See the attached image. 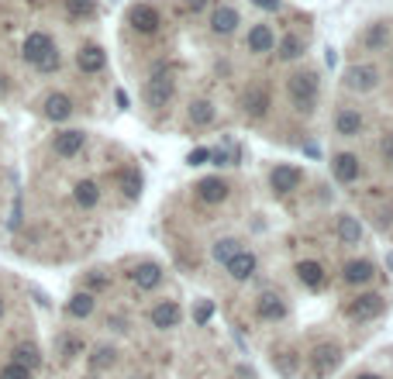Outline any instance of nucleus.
<instances>
[{
    "mask_svg": "<svg viewBox=\"0 0 393 379\" xmlns=\"http://www.w3.org/2000/svg\"><path fill=\"white\" fill-rule=\"evenodd\" d=\"M286 97H290V104H293V110L297 114H314V107H318V76L314 73H293L290 80H286Z\"/></svg>",
    "mask_w": 393,
    "mask_h": 379,
    "instance_id": "1",
    "label": "nucleus"
},
{
    "mask_svg": "<svg viewBox=\"0 0 393 379\" xmlns=\"http://www.w3.org/2000/svg\"><path fill=\"white\" fill-rule=\"evenodd\" d=\"M24 62H31V66H38L42 73H52L59 69V52H56V42L45 35V31H31L28 38H24Z\"/></svg>",
    "mask_w": 393,
    "mask_h": 379,
    "instance_id": "2",
    "label": "nucleus"
},
{
    "mask_svg": "<svg viewBox=\"0 0 393 379\" xmlns=\"http://www.w3.org/2000/svg\"><path fill=\"white\" fill-rule=\"evenodd\" d=\"M341 359H345V348L332 341V338H325V341H318L314 348H311V355H307V362H311V376L325 379L332 376L338 366H341Z\"/></svg>",
    "mask_w": 393,
    "mask_h": 379,
    "instance_id": "3",
    "label": "nucleus"
},
{
    "mask_svg": "<svg viewBox=\"0 0 393 379\" xmlns=\"http://www.w3.org/2000/svg\"><path fill=\"white\" fill-rule=\"evenodd\" d=\"M387 311V297L383 293H359V297H352L345 307H341V314L348 318V321H373V318H380Z\"/></svg>",
    "mask_w": 393,
    "mask_h": 379,
    "instance_id": "4",
    "label": "nucleus"
},
{
    "mask_svg": "<svg viewBox=\"0 0 393 379\" xmlns=\"http://www.w3.org/2000/svg\"><path fill=\"white\" fill-rule=\"evenodd\" d=\"M172 94H176V80L169 76V73H156L149 83H145V90H142V97H145V104L152 110H163L169 107V101H172Z\"/></svg>",
    "mask_w": 393,
    "mask_h": 379,
    "instance_id": "5",
    "label": "nucleus"
},
{
    "mask_svg": "<svg viewBox=\"0 0 393 379\" xmlns=\"http://www.w3.org/2000/svg\"><path fill=\"white\" fill-rule=\"evenodd\" d=\"M286 314H290V307H286V300H283L280 293L262 290V293L255 297V318H259V321L280 325V321H286Z\"/></svg>",
    "mask_w": 393,
    "mask_h": 379,
    "instance_id": "6",
    "label": "nucleus"
},
{
    "mask_svg": "<svg viewBox=\"0 0 393 379\" xmlns=\"http://www.w3.org/2000/svg\"><path fill=\"white\" fill-rule=\"evenodd\" d=\"M341 83L348 90H355V94H369V90H376L380 73H376V66H348L345 76H341Z\"/></svg>",
    "mask_w": 393,
    "mask_h": 379,
    "instance_id": "7",
    "label": "nucleus"
},
{
    "mask_svg": "<svg viewBox=\"0 0 393 379\" xmlns=\"http://www.w3.org/2000/svg\"><path fill=\"white\" fill-rule=\"evenodd\" d=\"M179 321H183V311H179L176 300H159L149 311V325L156 327V331H172V327H179Z\"/></svg>",
    "mask_w": 393,
    "mask_h": 379,
    "instance_id": "8",
    "label": "nucleus"
},
{
    "mask_svg": "<svg viewBox=\"0 0 393 379\" xmlns=\"http://www.w3.org/2000/svg\"><path fill=\"white\" fill-rule=\"evenodd\" d=\"M128 24L138 31V35H156L159 31V10L152 3H135L128 10Z\"/></svg>",
    "mask_w": 393,
    "mask_h": 379,
    "instance_id": "9",
    "label": "nucleus"
},
{
    "mask_svg": "<svg viewBox=\"0 0 393 379\" xmlns=\"http://www.w3.org/2000/svg\"><path fill=\"white\" fill-rule=\"evenodd\" d=\"M242 107L249 117H266L269 114V90L266 83H249L245 94H242Z\"/></svg>",
    "mask_w": 393,
    "mask_h": 379,
    "instance_id": "10",
    "label": "nucleus"
},
{
    "mask_svg": "<svg viewBox=\"0 0 393 379\" xmlns=\"http://www.w3.org/2000/svg\"><path fill=\"white\" fill-rule=\"evenodd\" d=\"M225 269H228V276L235 279V283H245V279H252L255 276V269H259V259L252 255V252H235L231 259L225 262Z\"/></svg>",
    "mask_w": 393,
    "mask_h": 379,
    "instance_id": "11",
    "label": "nucleus"
},
{
    "mask_svg": "<svg viewBox=\"0 0 393 379\" xmlns=\"http://www.w3.org/2000/svg\"><path fill=\"white\" fill-rule=\"evenodd\" d=\"M373 276H376V266H373L369 259H348V262L341 266V283H348V286L373 283Z\"/></svg>",
    "mask_w": 393,
    "mask_h": 379,
    "instance_id": "12",
    "label": "nucleus"
},
{
    "mask_svg": "<svg viewBox=\"0 0 393 379\" xmlns=\"http://www.w3.org/2000/svg\"><path fill=\"white\" fill-rule=\"evenodd\" d=\"M83 142H87V131L69 128V131H59L56 142H52V149H56V156H62V159H73V156L83 149Z\"/></svg>",
    "mask_w": 393,
    "mask_h": 379,
    "instance_id": "13",
    "label": "nucleus"
},
{
    "mask_svg": "<svg viewBox=\"0 0 393 379\" xmlns=\"http://www.w3.org/2000/svg\"><path fill=\"white\" fill-rule=\"evenodd\" d=\"M297 279H300L307 290H325V283H328L325 266H321L318 259H304V262H297Z\"/></svg>",
    "mask_w": 393,
    "mask_h": 379,
    "instance_id": "14",
    "label": "nucleus"
},
{
    "mask_svg": "<svg viewBox=\"0 0 393 379\" xmlns=\"http://www.w3.org/2000/svg\"><path fill=\"white\" fill-rule=\"evenodd\" d=\"M128 276H131V283H135L138 290H156V286L163 283V266H159V262H138Z\"/></svg>",
    "mask_w": 393,
    "mask_h": 379,
    "instance_id": "15",
    "label": "nucleus"
},
{
    "mask_svg": "<svg viewBox=\"0 0 393 379\" xmlns=\"http://www.w3.org/2000/svg\"><path fill=\"white\" fill-rule=\"evenodd\" d=\"M335 131L341 138H355V135H362V114L355 107H341L335 114Z\"/></svg>",
    "mask_w": 393,
    "mask_h": 379,
    "instance_id": "16",
    "label": "nucleus"
},
{
    "mask_svg": "<svg viewBox=\"0 0 393 379\" xmlns=\"http://www.w3.org/2000/svg\"><path fill=\"white\" fill-rule=\"evenodd\" d=\"M297 183H300V169H297V165H273L269 186H273L276 193H290Z\"/></svg>",
    "mask_w": 393,
    "mask_h": 379,
    "instance_id": "17",
    "label": "nucleus"
},
{
    "mask_svg": "<svg viewBox=\"0 0 393 379\" xmlns=\"http://www.w3.org/2000/svg\"><path fill=\"white\" fill-rule=\"evenodd\" d=\"M228 190H231V186H228L221 176H211V179H200V183H197V197H200L204 204H221L228 197Z\"/></svg>",
    "mask_w": 393,
    "mask_h": 379,
    "instance_id": "18",
    "label": "nucleus"
},
{
    "mask_svg": "<svg viewBox=\"0 0 393 379\" xmlns=\"http://www.w3.org/2000/svg\"><path fill=\"white\" fill-rule=\"evenodd\" d=\"M332 172H335L338 183H352V179H359V156H352V152H338L335 159H332Z\"/></svg>",
    "mask_w": 393,
    "mask_h": 379,
    "instance_id": "19",
    "label": "nucleus"
},
{
    "mask_svg": "<svg viewBox=\"0 0 393 379\" xmlns=\"http://www.w3.org/2000/svg\"><path fill=\"white\" fill-rule=\"evenodd\" d=\"M94 311H97V297H94L90 290H83V293L69 297V304H66V314H69V318H76V321H87Z\"/></svg>",
    "mask_w": 393,
    "mask_h": 379,
    "instance_id": "20",
    "label": "nucleus"
},
{
    "mask_svg": "<svg viewBox=\"0 0 393 379\" xmlns=\"http://www.w3.org/2000/svg\"><path fill=\"white\" fill-rule=\"evenodd\" d=\"M42 110H45L49 121H69V117H73V101H69L66 94H49L45 104H42Z\"/></svg>",
    "mask_w": 393,
    "mask_h": 379,
    "instance_id": "21",
    "label": "nucleus"
},
{
    "mask_svg": "<svg viewBox=\"0 0 393 379\" xmlns=\"http://www.w3.org/2000/svg\"><path fill=\"white\" fill-rule=\"evenodd\" d=\"M235 28H238V10H235V7H214V14H211V31H214V35H235Z\"/></svg>",
    "mask_w": 393,
    "mask_h": 379,
    "instance_id": "22",
    "label": "nucleus"
},
{
    "mask_svg": "<svg viewBox=\"0 0 393 379\" xmlns=\"http://www.w3.org/2000/svg\"><path fill=\"white\" fill-rule=\"evenodd\" d=\"M104 62H107V55H104L101 45H83V49L76 52V66H80L83 73H101Z\"/></svg>",
    "mask_w": 393,
    "mask_h": 379,
    "instance_id": "23",
    "label": "nucleus"
},
{
    "mask_svg": "<svg viewBox=\"0 0 393 379\" xmlns=\"http://www.w3.org/2000/svg\"><path fill=\"white\" fill-rule=\"evenodd\" d=\"M73 200H76L83 211H90V207H97V204H101V186H97L94 179H80V183H76V190H73Z\"/></svg>",
    "mask_w": 393,
    "mask_h": 379,
    "instance_id": "24",
    "label": "nucleus"
},
{
    "mask_svg": "<svg viewBox=\"0 0 393 379\" xmlns=\"http://www.w3.org/2000/svg\"><path fill=\"white\" fill-rule=\"evenodd\" d=\"M335 231H338V238H341L345 245H359V241H362V224H359V217H352V214L338 217Z\"/></svg>",
    "mask_w": 393,
    "mask_h": 379,
    "instance_id": "25",
    "label": "nucleus"
},
{
    "mask_svg": "<svg viewBox=\"0 0 393 379\" xmlns=\"http://www.w3.org/2000/svg\"><path fill=\"white\" fill-rule=\"evenodd\" d=\"M249 49L255 55L269 52V49H273V28H269V24H255V28L249 31Z\"/></svg>",
    "mask_w": 393,
    "mask_h": 379,
    "instance_id": "26",
    "label": "nucleus"
},
{
    "mask_svg": "<svg viewBox=\"0 0 393 379\" xmlns=\"http://www.w3.org/2000/svg\"><path fill=\"white\" fill-rule=\"evenodd\" d=\"M186 114H190V121H193V124H200V128L214 124V117H218V110H214L211 101H193V104L186 107Z\"/></svg>",
    "mask_w": 393,
    "mask_h": 379,
    "instance_id": "27",
    "label": "nucleus"
},
{
    "mask_svg": "<svg viewBox=\"0 0 393 379\" xmlns=\"http://www.w3.org/2000/svg\"><path fill=\"white\" fill-rule=\"evenodd\" d=\"M10 355H14L10 362H17V366H24V369H38V366H42V352H38L35 345H17Z\"/></svg>",
    "mask_w": 393,
    "mask_h": 379,
    "instance_id": "28",
    "label": "nucleus"
},
{
    "mask_svg": "<svg viewBox=\"0 0 393 379\" xmlns=\"http://www.w3.org/2000/svg\"><path fill=\"white\" fill-rule=\"evenodd\" d=\"M387 42H390V28H387V24H373V28H366V35H362V45L373 49V52H380Z\"/></svg>",
    "mask_w": 393,
    "mask_h": 379,
    "instance_id": "29",
    "label": "nucleus"
},
{
    "mask_svg": "<svg viewBox=\"0 0 393 379\" xmlns=\"http://www.w3.org/2000/svg\"><path fill=\"white\" fill-rule=\"evenodd\" d=\"M114 362H117V348H111V345H101V348H94V355H90V366H94V369H107Z\"/></svg>",
    "mask_w": 393,
    "mask_h": 379,
    "instance_id": "30",
    "label": "nucleus"
},
{
    "mask_svg": "<svg viewBox=\"0 0 393 379\" xmlns=\"http://www.w3.org/2000/svg\"><path fill=\"white\" fill-rule=\"evenodd\" d=\"M300 55H304V42H300L297 35H286L280 42V59L290 62V59H300Z\"/></svg>",
    "mask_w": 393,
    "mask_h": 379,
    "instance_id": "31",
    "label": "nucleus"
},
{
    "mask_svg": "<svg viewBox=\"0 0 393 379\" xmlns=\"http://www.w3.org/2000/svg\"><path fill=\"white\" fill-rule=\"evenodd\" d=\"M94 10H97L94 0H66V14L69 17H90Z\"/></svg>",
    "mask_w": 393,
    "mask_h": 379,
    "instance_id": "32",
    "label": "nucleus"
},
{
    "mask_svg": "<svg viewBox=\"0 0 393 379\" xmlns=\"http://www.w3.org/2000/svg\"><path fill=\"white\" fill-rule=\"evenodd\" d=\"M238 245H242L238 238H221V241L214 245V259H218V262H228V259H231L235 252H242Z\"/></svg>",
    "mask_w": 393,
    "mask_h": 379,
    "instance_id": "33",
    "label": "nucleus"
},
{
    "mask_svg": "<svg viewBox=\"0 0 393 379\" xmlns=\"http://www.w3.org/2000/svg\"><path fill=\"white\" fill-rule=\"evenodd\" d=\"M59 348H62V359L69 362V359H76V355L83 352V341H80L76 334H69V338H62V341H59Z\"/></svg>",
    "mask_w": 393,
    "mask_h": 379,
    "instance_id": "34",
    "label": "nucleus"
},
{
    "mask_svg": "<svg viewBox=\"0 0 393 379\" xmlns=\"http://www.w3.org/2000/svg\"><path fill=\"white\" fill-rule=\"evenodd\" d=\"M0 379H31V369H24V366H17V362H7V366L0 369Z\"/></svg>",
    "mask_w": 393,
    "mask_h": 379,
    "instance_id": "35",
    "label": "nucleus"
},
{
    "mask_svg": "<svg viewBox=\"0 0 393 379\" xmlns=\"http://www.w3.org/2000/svg\"><path fill=\"white\" fill-rule=\"evenodd\" d=\"M121 183H124L128 197H138V193H142V176H138L135 169H131V172H124V176H121Z\"/></svg>",
    "mask_w": 393,
    "mask_h": 379,
    "instance_id": "36",
    "label": "nucleus"
},
{
    "mask_svg": "<svg viewBox=\"0 0 393 379\" xmlns=\"http://www.w3.org/2000/svg\"><path fill=\"white\" fill-rule=\"evenodd\" d=\"M211 314H214V304H211V300H200V304H197V311H193V321H197V325H207V321H211Z\"/></svg>",
    "mask_w": 393,
    "mask_h": 379,
    "instance_id": "37",
    "label": "nucleus"
},
{
    "mask_svg": "<svg viewBox=\"0 0 393 379\" xmlns=\"http://www.w3.org/2000/svg\"><path fill=\"white\" fill-rule=\"evenodd\" d=\"M207 159H211V152H207V149H193V152L186 156V163L190 165H204Z\"/></svg>",
    "mask_w": 393,
    "mask_h": 379,
    "instance_id": "38",
    "label": "nucleus"
},
{
    "mask_svg": "<svg viewBox=\"0 0 393 379\" xmlns=\"http://www.w3.org/2000/svg\"><path fill=\"white\" fill-rule=\"evenodd\" d=\"M87 286L90 290H107V276H97L94 272V276H87Z\"/></svg>",
    "mask_w": 393,
    "mask_h": 379,
    "instance_id": "39",
    "label": "nucleus"
},
{
    "mask_svg": "<svg viewBox=\"0 0 393 379\" xmlns=\"http://www.w3.org/2000/svg\"><path fill=\"white\" fill-rule=\"evenodd\" d=\"M383 159L393 165V135H387V138H383Z\"/></svg>",
    "mask_w": 393,
    "mask_h": 379,
    "instance_id": "40",
    "label": "nucleus"
},
{
    "mask_svg": "<svg viewBox=\"0 0 393 379\" xmlns=\"http://www.w3.org/2000/svg\"><path fill=\"white\" fill-rule=\"evenodd\" d=\"M255 7H266V10H276L280 7V0H252Z\"/></svg>",
    "mask_w": 393,
    "mask_h": 379,
    "instance_id": "41",
    "label": "nucleus"
},
{
    "mask_svg": "<svg viewBox=\"0 0 393 379\" xmlns=\"http://www.w3.org/2000/svg\"><path fill=\"white\" fill-rule=\"evenodd\" d=\"M207 0H186V10H204Z\"/></svg>",
    "mask_w": 393,
    "mask_h": 379,
    "instance_id": "42",
    "label": "nucleus"
},
{
    "mask_svg": "<svg viewBox=\"0 0 393 379\" xmlns=\"http://www.w3.org/2000/svg\"><path fill=\"white\" fill-rule=\"evenodd\" d=\"M355 379H383V376H376V373H359Z\"/></svg>",
    "mask_w": 393,
    "mask_h": 379,
    "instance_id": "43",
    "label": "nucleus"
},
{
    "mask_svg": "<svg viewBox=\"0 0 393 379\" xmlns=\"http://www.w3.org/2000/svg\"><path fill=\"white\" fill-rule=\"evenodd\" d=\"M3 80H7V76H0V94H7V83H3Z\"/></svg>",
    "mask_w": 393,
    "mask_h": 379,
    "instance_id": "44",
    "label": "nucleus"
},
{
    "mask_svg": "<svg viewBox=\"0 0 393 379\" xmlns=\"http://www.w3.org/2000/svg\"><path fill=\"white\" fill-rule=\"evenodd\" d=\"M0 318H3V297H0Z\"/></svg>",
    "mask_w": 393,
    "mask_h": 379,
    "instance_id": "45",
    "label": "nucleus"
}]
</instances>
